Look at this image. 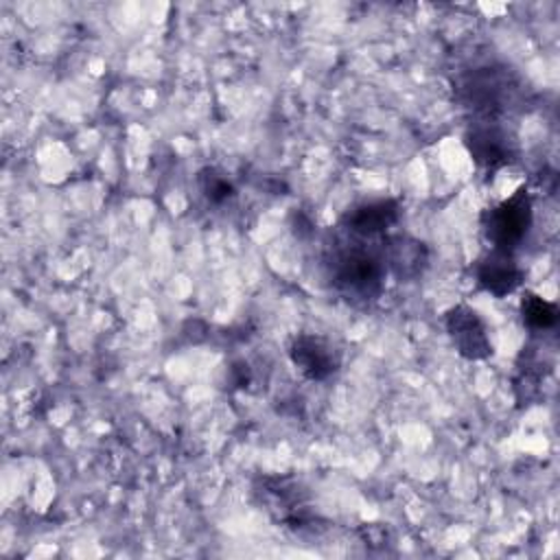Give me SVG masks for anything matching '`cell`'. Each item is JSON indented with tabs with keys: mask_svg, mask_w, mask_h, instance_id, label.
<instances>
[{
	"mask_svg": "<svg viewBox=\"0 0 560 560\" xmlns=\"http://www.w3.org/2000/svg\"><path fill=\"white\" fill-rule=\"evenodd\" d=\"M558 306L549 300H545L542 295L534 293V291H525L521 298V319L523 324L534 330V332H542V330H551L558 322Z\"/></svg>",
	"mask_w": 560,
	"mask_h": 560,
	"instance_id": "11",
	"label": "cell"
},
{
	"mask_svg": "<svg viewBox=\"0 0 560 560\" xmlns=\"http://www.w3.org/2000/svg\"><path fill=\"white\" fill-rule=\"evenodd\" d=\"M464 144L470 158L486 171H499L512 164L518 155L514 136L497 120H477L464 133Z\"/></svg>",
	"mask_w": 560,
	"mask_h": 560,
	"instance_id": "5",
	"label": "cell"
},
{
	"mask_svg": "<svg viewBox=\"0 0 560 560\" xmlns=\"http://www.w3.org/2000/svg\"><path fill=\"white\" fill-rule=\"evenodd\" d=\"M346 241L328 258V271L335 291L352 304H370L385 289L387 265L383 247L368 245V238Z\"/></svg>",
	"mask_w": 560,
	"mask_h": 560,
	"instance_id": "1",
	"label": "cell"
},
{
	"mask_svg": "<svg viewBox=\"0 0 560 560\" xmlns=\"http://www.w3.org/2000/svg\"><path fill=\"white\" fill-rule=\"evenodd\" d=\"M534 221L532 195L525 186L516 188L508 199L481 212V230L492 249L514 252L527 236Z\"/></svg>",
	"mask_w": 560,
	"mask_h": 560,
	"instance_id": "2",
	"label": "cell"
},
{
	"mask_svg": "<svg viewBox=\"0 0 560 560\" xmlns=\"http://www.w3.org/2000/svg\"><path fill=\"white\" fill-rule=\"evenodd\" d=\"M260 505L273 516V521L302 532L313 527L317 514L311 510L302 486L289 477H260L254 486Z\"/></svg>",
	"mask_w": 560,
	"mask_h": 560,
	"instance_id": "3",
	"label": "cell"
},
{
	"mask_svg": "<svg viewBox=\"0 0 560 560\" xmlns=\"http://www.w3.org/2000/svg\"><path fill=\"white\" fill-rule=\"evenodd\" d=\"M464 103L479 120H494L516 96V83L505 68H477L462 81Z\"/></svg>",
	"mask_w": 560,
	"mask_h": 560,
	"instance_id": "4",
	"label": "cell"
},
{
	"mask_svg": "<svg viewBox=\"0 0 560 560\" xmlns=\"http://www.w3.org/2000/svg\"><path fill=\"white\" fill-rule=\"evenodd\" d=\"M398 219H400V203L392 197H385V199L361 201L348 208L339 217V228L348 236L376 238L385 234L392 225H396Z\"/></svg>",
	"mask_w": 560,
	"mask_h": 560,
	"instance_id": "8",
	"label": "cell"
},
{
	"mask_svg": "<svg viewBox=\"0 0 560 560\" xmlns=\"http://www.w3.org/2000/svg\"><path fill=\"white\" fill-rule=\"evenodd\" d=\"M444 326L462 359L483 361L492 357L494 350L488 335V326L475 308L466 304H455L453 308L446 311Z\"/></svg>",
	"mask_w": 560,
	"mask_h": 560,
	"instance_id": "7",
	"label": "cell"
},
{
	"mask_svg": "<svg viewBox=\"0 0 560 560\" xmlns=\"http://www.w3.org/2000/svg\"><path fill=\"white\" fill-rule=\"evenodd\" d=\"M197 186L203 199L212 206H223L225 201L236 197V186L232 184V179L214 166H206L197 173Z\"/></svg>",
	"mask_w": 560,
	"mask_h": 560,
	"instance_id": "12",
	"label": "cell"
},
{
	"mask_svg": "<svg viewBox=\"0 0 560 560\" xmlns=\"http://www.w3.org/2000/svg\"><path fill=\"white\" fill-rule=\"evenodd\" d=\"M475 278L479 289H483L486 293L494 298H505L523 284L525 271L516 262L514 252L490 249L486 256L477 260Z\"/></svg>",
	"mask_w": 560,
	"mask_h": 560,
	"instance_id": "9",
	"label": "cell"
},
{
	"mask_svg": "<svg viewBox=\"0 0 560 560\" xmlns=\"http://www.w3.org/2000/svg\"><path fill=\"white\" fill-rule=\"evenodd\" d=\"M381 247L387 269L402 282L420 278L429 267V247L409 234L383 238Z\"/></svg>",
	"mask_w": 560,
	"mask_h": 560,
	"instance_id": "10",
	"label": "cell"
},
{
	"mask_svg": "<svg viewBox=\"0 0 560 560\" xmlns=\"http://www.w3.org/2000/svg\"><path fill=\"white\" fill-rule=\"evenodd\" d=\"M289 359L304 378L315 383L332 378L341 368V352L337 346L313 332H300L291 339Z\"/></svg>",
	"mask_w": 560,
	"mask_h": 560,
	"instance_id": "6",
	"label": "cell"
}]
</instances>
